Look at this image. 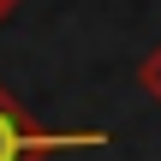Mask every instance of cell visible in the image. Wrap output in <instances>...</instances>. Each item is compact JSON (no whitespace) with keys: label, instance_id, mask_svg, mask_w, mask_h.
Returning a JSON list of instances; mask_svg holds the SVG:
<instances>
[{"label":"cell","instance_id":"obj_1","mask_svg":"<svg viewBox=\"0 0 161 161\" xmlns=\"http://www.w3.org/2000/svg\"><path fill=\"white\" fill-rule=\"evenodd\" d=\"M108 131H48L30 119V108L0 84V161H48L66 149H102Z\"/></svg>","mask_w":161,"mask_h":161},{"label":"cell","instance_id":"obj_2","mask_svg":"<svg viewBox=\"0 0 161 161\" xmlns=\"http://www.w3.org/2000/svg\"><path fill=\"white\" fill-rule=\"evenodd\" d=\"M137 90H143L149 102H161V48L143 54V66H137Z\"/></svg>","mask_w":161,"mask_h":161},{"label":"cell","instance_id":"obj_3","mask_svg":"<svg viewBox=\"0 0 161 161\" xmlns=\"http://www.w3.org/2000/svg\"><path fill=\"white\" fill-rule=\"evenodd\" d=\"M12 6H18V0H0V24H6V18H12Z\"/></svg>","mask_w":161,"mask_h":161}]
</instances>
